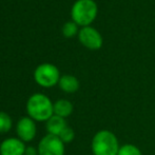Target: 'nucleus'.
<instances>
[{
	"label": "nucleus",
	"instance_id": "nucleus-1",
	"mask_svg": "<svg viewBox=\"0 0 155 155\" xmlns=\"http://www.w3.org/2000/svg\"><path fill=\"white\" fill-rule=\"evenodd\" d=\"M27 112L33 120L48 121L54 115V104L47 95L36 93L28 100Z\"/></svg>",
	"mask_w": 155,
	"mask_h": 155
},
{
	"label": "nucleus",
	"instance_id": "nucleus-2",
	"mask_svg": "<svg viewBox=\"0 0 155 155\" xmlns=\"http://www.w3.org/2000/svg\"><path fill=\"white\" fill-rule=\"evenodd\" d=\"M119 143L116 135L109 130H100L94 135L91 143L93 155H117Z\"/></svg>",
	"mask_w": 155,
	"mask_h": 155
},
{
	"label": "nucleus",
	"instance_id": "nucleus-3",
	"mask_svg": "<svg viewBox=\"0 0 155 155\" xmlns=\"http://www.w3.org/2000/svg\"><path fill=\"white\" fill-rule=\"evenodd\" d=\"M98 6L94 0H77L71 8L72 21L77 25L90 27L97 17Z\"/></svg>",
	"mask_w": 155,
	"mask_h": 155
},
{
	"label": "nucleus",
	"instance_id": "nucleus-4",
	"mask_svg": "<svg viewBox=\"0 0 155 155\" xmlns=\"http://www.w3.org/2000/svg\"><path fill=\"white\" fill-rule=\"evenodd\" d=\"M60 73L57 67L52 63H42L34 72V79L43 88H52L59 82Z\"/></svg>",
	"mask_w": 155,
	"mask_h": 155
},
{
	"label": "nucleus",
	"instance_id": "nucleus-5",
	"mask_svg": "<svg viewBox=\"0 0 155 155\" xmlns=\"http://www.w3.org/2000/svg\"><path fill=\"white\" fill-rule=\"evenodd\" d=\"M38 155H64V143L59 136L45 135L39 141Z\"/></svg>",
	"mask_w": 155,
	"mask_h": 155
},
{
	"label": "nucleus",
	"instance_id": "nucleus-6",
	"mask_svg": "<svg viewBox=\"0 0 155 155\" xmlns=\"http://www.w3.org/2000/svg\"><path fill=\"white\" fill-rule=\"evenodd\" d=\"M78 40L84 48L92 50V51L101 49L102 45H104V38H102L101 34L91 25L81 28V30H79Z\"/></svg>",
	"mask_w": 155,
	"mask_h": 155
},
{
	"label": "nucleus",
	"instance_id": "nucleus-7",
	"mask_svg": "<svg viewBox=\"0 0 155 155\" xmlns=\"http://www.w3.org/2000/svg\"><path fill=\"white\" fill-rule=\"evenodd\" d=\"M16 132L19 139L25 141H31L36 135V124L31 117H22L18 120L16 126Z\"/></svg>",
	"mask_w": 155,
	"mask_h": 155
},
{
	"label": "nucleus",
	"instance_id": "nucleus-8",
	"mask_svg": "<svg viewBox=\"0 0 155 155\" xmlns=\"http://www.w3.org/2000/svg\"><path fill=\"white\" fill-rule=\"evenodd\" d=\"M25 146L19 138H6L0 145V155H25Z\"/></svg>",
	"mask_w": 155,
	"mask_h": 155
},
{
	"label": "nucleus",
	"instance_id": "nucleus-9",
	"mask_svg": "<svg viewBox=\"0 0 155 155\" xmlns=\"http://www.w3.org/2000/svg\"><path fill=\"white\" fill-rule=\"evenodd\" d=\"M68 127L67 121L64 118L57 115H53L49 120L47 121V131L49 134L59 136L61 132Z\"/></svg>",
	"mask_w": 155,
	"mask_h": 155
},
{
	"label": "nucleus",
	"instance_id": "nucleus-10",
	"mask_svg": "<svg viewBox=\"0 0 155 155\" xmlns=\"http://www.w3.org/2000/svg\"><path fill=\"white\" fill-rule=\"evenodd\" d=\"M58 86L65 93H75L79 89V81L73 75H63L60 77Z\"/></svg>",
	"mask_w": 155,
	"mask_h": 155
},
{
	"label": "nucleus",
	"instance_id": "nucleus-11",
	"mask_svg": "<svg viewBox=\"0 0 155 155\" xmlns=\"http://www.w3.org/2000/svg\"><path fill=\"white\" fill-rule=\"evenodd\" d=\"M73 112V104L67 99H59L54 104V115L62 118L70 116Z\"/></svg>",
	"mask_w": 155,
	"mask_h": 155
},
{
	"label": "nucleus",
	"instance_id": "nucleus-12",
	"mask_svg": "<svg viewBox=\"0 0 155 155\" xmlns=\"http://www.w3.org/2000/svg\"><path fill=\"white\" fill-rule=\"evenodd\" d=\"M78 32H79L78 25L74 21H68L62 27V34L67 38H71V37L75 36L76 34H78Z\"/></svg>",
	"mask_w": 155,
	"mask_h": 155
},
{
	"label": "nucleus",
	"instance_id": "nucleus-13",
	"mask_svg": "<svg viewBox=\"0 0 155 155\" xmlns=\"http://www.w3.org/2000/svg\"><path fill=\"white\" fill-rule=\"evenodd\" d=\"M117 155H143L141 151L132 143H126V145L120 146L119 151Z\"/></svg>",
	"mask_w": 155,
	"mask_h": 155
},
{
	"label": "nucleus",
	"instance_id": "nucleus-14",
	"mask_svg": "<svg viewBox=\"0 0 155 155\" xmlns=\"http://www.w3.org/2000/svg\"><path fill=\"white\" fill-rule=\"evenodd\" d=\"M12 119L6 113L0 111V133H6L12 129Z\"/></svg>",
	"mask_w": 155,
	"mask_h": 155
},
{
	"label": "nucleus",
	"instance_id": "nucleus-15",
	"mask_svg": "<svg viewBox=\"0 0 155 155\" xmlns=\"http://www.w3.org/2000/svg\"><path fill=\"white\" fill-rule=\"evenodd\" d=\"M74 137H75V133H74L73 129L70 128L69 126H68L67 128L61 132V134L59 135V138L61 139L64 143H71V141L74 139Z\"/></svg>",
	"mask_w": 155,
	"mask_h": 155
},
{
	"label": "nucleus",
	"instance_id": "nucleus-16",
	"mask_svg": "<svg viewBox=\"0 0 155 155\" xmlns=\"http://www.w3.org/2000/svg\"><path fill=\"white\" fill-rule=\"evenodd\" d=\"M25 155H38V149H35L34 147H27Z\"/></svg>",
	"mask_w": 155,
	"mask_h": 155
}]
</instances>
